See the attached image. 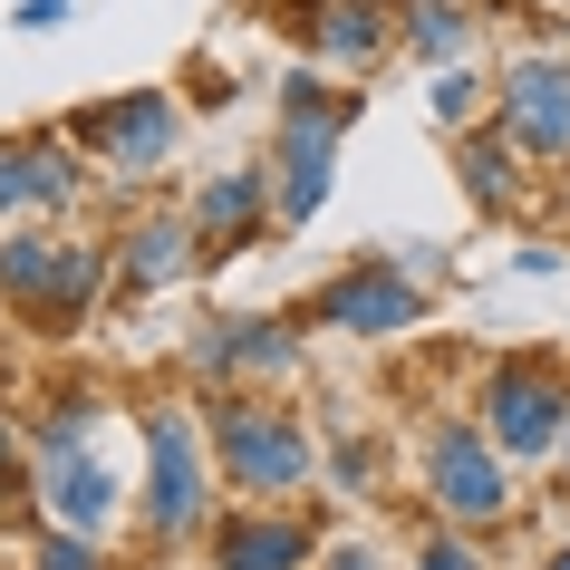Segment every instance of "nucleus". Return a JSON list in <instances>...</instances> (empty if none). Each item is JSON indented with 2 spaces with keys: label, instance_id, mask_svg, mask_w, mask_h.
Instances as JSON below:
<instances>
[{
  "label": "nucleus",
  "instance_id": "1",
  "mask_svg": "<svg viewBox=\"0 0 570 570\" xmlns=\"http://www.w3.org/2000/svg\"><path fill=\"white\" fill-rule=\"evenodd\" d=\"M97 425H107V396L97 387H68L49 396V416H39L30 435V474H39V512L59 522V532H117V512H126V483L117 464L97 454Z\"/></svg>",
  "mask_w": 570,
  "mask_h": 570
},
{
  "label": "nucleus",
  "instance_id": "2",
  "mask_svg": "<svg viewBox=\"0 0 570 570\" xmlns=\"http://www.w3.org/2000/svg\"><path fill=\"white\" fill-rule=\"evenodd\" d=\"M204 435H213V474L233 483L242 503H291V493L320 474V435L262 387H223V406L204 416Z\"/></svg>",
  "mask_w": 570,
  "mask_h": 570
},
{
  "label": "nucleus",
  "instance_id": "3",
  "mask_svg": "<svg viewBox=\"0 0 570 570\" xmlns=\"http://www.w3.org/2000/svg\"><path fill=\"white\" fill-rule=\"evenodd\" d=\"M117 281V252L107 242H78V233H10L0 242V309L39 338H68L78 320L97 309V291Z\"/></svg>",
  "mask_w": 570,
  "mask_h": 570
},
{
  "label": "nucleus",
  "instance_id": "4",
  "mask_svg": "<svg viewBox=\"0 0 570 570\" xmlns=\"http://www.w3.org/2000/svg\"><path fill=\"white\" fill-rule=\"evenodd\" d=\"M358 107H367V97L338 88V78H320V68H291V78H281V175H271V194H281V233H301L309 213L330 204L338 146H348Z\"/></svg>",
  "mask_w": 570,
  "mask_h": 570
},
{
  "label": "nucleus",
  "instance_id": "5",
  "mask_svg": "<svg viewBox=\"0 0 570 570\" xmlns=\"http://www.w3.org/2000/svg\"><path fill=\"white\" fill-rule=\"evenodd\" d=\"M416 464H425V493H435V512H445L454 532L512 522V454L483 435V416H435Z\"/></svg>",
  "mask_w": 570,
  "mask_h": 570
},
{
  "label": "nucleus",
  "instance_id": "6",
  "mask_svg": "<svg viewBox=\"0 0 570 570\" xmlns=\"http://www.w3.org/2000/svg\"><path fill=\"white\" fill-rule=\"evenodd\" d=\"M483 435L512 454V464H541V454H561V425H570V377L561 358H541V348H522V358H493L483 367Z\"/></svg>",
  "mask_w": 570,
  "mask_h": 570
},
{
  "label": "nucleus",
  "instance_id": "7",
  "mask_svg": "<svg viewBox=\"0 0 570 570\" xmlns=\"http://www.w3.org/2000/svg\"><path fill=\"white\" fill-rule=\"evenodd\" d=\"M136 435H146V532L165 541V551H175V541H194L204 532V416H194V406H175V396H165V406H146V425H136Z\"/></svg>",
  "mask_w": 570,
  "mask_h": 570
},
{
  "label": "nucleus",
  "instance_id": "8",
  "mask_svg": "<svg viewBox=\"0 0 570 570\" xmlns=\"http://www.w3.org/2000/svg\"><path fill=\"white\" fill-rule=\"evenodd\" d=\"M68 146L78 155H97L107 175H165L175 165V146H184V107L165 88H126V97H97V107H78L68 117Z\"/></svg>",
  "mask_w": 570,
  "mask_h": 570
},
{
  "label": "nucleus",
  "instance_id": "9",
  "mask_svg": "<svg viewBox=\"0 0 570 570\" xmlns=\"http://www.w3.org/2000/svg\"><path fill=\"white\" fill-rule=\"evenodd\" d=\"M309 330H348V338H396V330H416L425 320V281L406 262H387V252H367V262L330 271L320 291L301 301Z\"/></svg>",
  "mask_w": 570,
  "mask_h": 570
},
{
  "label": "nucleus",
  "instance_id": "10",
  "mask_svg": "<svg viewBox=\"0 0 570 570\" xmlns=\"http://www.w3.org/2000/svg\"><path fill=\"white\" fill-rule=\"evenodd\" d=\"M493 126L532 165H570V49H512L493 78Z\"/></svg>",
  "mask_w": 570,
  "mask_h": 570
},
{
  "label": "nucleus",
  "instance_id": "11",
  "mask_svg": "<svg viewBox=\"0 0 570 570\" xmlns=\"http://www.w3.org/2000/svg\"><path fill=\"white\" fill-rule=\"evenodd\" d=\"M281 30L320 68L358 78V68H377L396 49V0H281Z\"/></svg>",
  "mask_w": 570,
  "mask_h": 570
},
{
  "label": "nucleus",
  "instance_id": "12",
  "mask_svg": "<svg viewBox=\"0 0 570 570\" xmlns=\"http://www.w3.org/2000/svg\"><path fill=\"white\" fill-rule=\"evenodd\" d=\"M184 213H194V252H204V271H213V262L252 252V242H262L271 223H281V194H271V175H262V165H233V175H213Z\"/></svg>",
  "mask_w": 570,
  "mask_h": 570
},
{
  "label": "nucleus",
  "instance_id": "13",
  "mask_svg": "<svg viewBox=\"0 0 570 570\" xmlns=\"http://www.w3.org/2000/svg\"><path fill=\"white\" fill-rule=\"evenodd\" d=\"M78 204V146L68 136H0V223L20 213V223H39V213H68Z\"/></svg>",
  "mask_w": 570,
  "mask_h": 570
},
{
  "label": "nucleus",
  "instance_id": "14",
  "mask_svg": "<svg viewBox=\"0 0 570 570\" xmlns=\"http://www.w3.org/2000/svg\"><path fill=\"white\" fill-rule=\"evenodd\" d=\"M301 358V338L281 330V320H213L194 338V367H204L213 387H281Z\"/></svg>",
  "mask_w": 570,
  "mask_h": 570
},
{
  "label": "nucleus",
  "instance_id": "15",
  "mask_svg": "<svg viewBox=\"0 0 570 570\" xmlns=\"http://www.w3.org/2000/svg\"><path fill=\"white\" fill-rule=\"evenodd\" d=\"M309 522L281 503H242L213 522V570H309Z\"/></svg>",
  "mask_w": 570,
  "mask_h": 570
},
{
  "label": "nucleus",
  "instance_id": "16",
  "mask_svg": "<svg viewBox=\"0 0 570 570\" xmlns=\"http://www.w3.org/2000/svg\"><path fill=\"white\" fill-rule=\"evenodd\" d=\"M107 252H117L126 291H175L184 271H204V252H194V213H136Z\"/></svg>",
  "mask_w": 570,
  "mask_h": 570
},
{
  "label": "nucleus",
  "instance_id": "17",
  "mask_svg": "<svg viewBox=\"0 0 570 570\" xmlns=\"http://www.w3.org/2000/svg\"><path fill=\"white\" fill-rule=\"evenodd\" d=\"M445 146H454V175H464V204H474V213H512L522 194H532V175H522L532 155L512 146V136H503L493 117H483V126H464V136H445Z\"/></svg>",
  "mask_w": 570,
  "mask_h": 570
},
{
  "label": "nucleus",
  "instance_id": "18",
  "mask_svg": "<svg viewBox=\"0 0 570 570\" xmlns=\"http://www.w3.org/2000/svg\"><path fill=\"white\" fill-rule=\"evenodd\" d=\"M396 49L425 68H454L474 49V0H396Z\"/></svg>",
  "mask_w": 570,
  "mask_h": 570
},
{
  "label": "nucleus",
  "instance_id": "19",
  "mask_svg": "<svg viewBox=\"0 0 570 570\" xmlns=\"http://www.w3.org/2000/svg\"><path fill=\"white\" fill-rule=\"evenodd\" d=\"M483 117H493V88H483L474 68L454 59L445 78L425 88V126H435V136H464V126H483Z\"/></svg>",
  "mask_w": 570,
  "mask_h": 570
},
{
  "label": "nucleus",
  "instance_id": "20",
  "mask_svg": "<svg viewBox=\"0 0 570 570\" xmlns=\"http://www.w3.org/2000/svg\"><path fill=\"white\" fill-rule=\"evenodd\" d=\"M39 503V474H30V435L10 425V406H0V522H20V512Z\"/></svg>",
  "mask_w": 570,
  "mask_h": 570
},
{
  "label": "nucleus",
  "instance_id": "21",
  "mask_svg": "<svg viewBox=\"0 0 570 570\" xmlns=\"http://www.w3.org/2000/svg\"><path fill=\"white\" fill-rule=\"evenodd\" d=\"M39 570H117V561H107L88 532H59V522H49V532H39Z\"/></svg>",
  "mask_w": 570,
  "mask_h": 570
},
{
  "label": "nucleus",
  "instance_id": "22",
  "mask_svg": "<svg viewBox=\"0 0 570 570\" xmlns=\"http://www.w3.org/2000/svg\"><path fill=\"white\" fill-rule=\"evenodd\" d=\"M330 474H338V493H367V483H377V445L338 435V445H330Z\"/></svg>",
  "mask_w": 570,
  "mask_h": 570
},
{
  "label": "nucleus",
  "instance_id": "23",
  "mask_svg": "<svg viewBox=\"0 0 570 570\" xmlns=\"http://www.w3.org/2000/svg\"><path fill=\"white\" fill-rule=\"evenodd\" d=\"M416 570H493V561H483V551H474V541H464V532H425Z\"/></svg>",
  "mask_w": 570,
  "mask_h": 570
},
{
  "label": "nucleus",
  "instance_id": "24",
  "mask_svg": "<svg viewBox=\"0 0 570 570\" xmlns=\"http://www.w3.org/2000/svg\"><path fill=\"white\" fill-rule=\"evenodd\" d=\"M320 570H387V561H377L367 541H338V551H320Z\"/></svg>",
  "mask_w": 570,
  "mask_h": 570
},
{
  "label": "nucleus",
  "instance_id": "25",
  "mask_svg": "<svg viewBox=\"0 0 570 570\" xmlns=\"http://www.w3.org/2000/svg\"><path fill=\"white\" fill-rule=\"evenodd\" d=\"M10 20H20V30H59V20H68V0H20Z\"/></svg>",
  "mask_w": 570,
  "mask_h": 570
},
{
  "label": "nucleus",
  "instance_id": "26",
  "mask_svg": "<svg viewBox=\"0 0 570 570\" xmlns=\"http://www.w3.org/2000/svg\"><path fill=\"white\" fill-rule=\"evenodd\" d=\"M541 570H570V541H561V551H551V561H541Z\"/></svg>",
  "mask_w": 570,
  "mask_h": 570
},
{
  "label": "nucleus",
  "instance_id": "27",
  "mask_svg": "<svg viewBox=\"0 0 570 570\" xmlns=\"http://www.w3.org/2000/svg\"><path fill=\"white\" fill-rule=\"evenodd\" d=\"M561 474H570V425H561Z\"/></svg>",
  "mask_w": 570,
  "mask_h": 570
}]
</instances>
